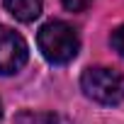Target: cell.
I'll use <instances>...</instances> for the list:
<instances>
[{"mask_svg": "<svg viewBox=\"0 0 124 124\" xmlns=\"http://www.w3.org/2000/svg\"><path fill=\"white\" fill-rule=\"evenodd\" d=\"M37 44H39V51L44 54V58L51 61V63H58V66L73 61L80 49L78 32L68 22H61V20L46 22L37 34Z\"/></svg>", "mask_w": 124, "mask_h": 124, "instance_id": "cell-1", "label": "cell"}, {"mask_svg": "<svg viewBox=\"0 0 124 124\" xmlns=\"http://www.w3.org/2000/svg\"><path fill=\"white\" fill-rule=\"evenodd\" d=\"M80 88L90 100L100 105H119L124 100V76L107 66L85 68L80 76Z\"/></svg>", "mask_w": 124, "mask_h": 124, "instance_id": "cell-2", "label": "cell"}, {"mask_svg": "<svg viewBox=\"0 0 124 124\" xmlns=\"http://www.w3.org/2000/svg\"><path fill=\"white\" fill-rule=\"evenodd\" d=\"M27 41L10 27L0 24V76H12L27 63Z\"/></svg>", "mask_w": 124, "mask_h": 124, "instance_id": "cell-3", "label": "cell"}, {"mask_svg": "<svg viewBox=\"0 0 124 124\" xmlns=\"http://www.w3.org/2000/svg\"><path fill=\"white\" fill-rule=\"evenodd\" d=\"M41 3L44 0H5L8 12L20 20V22H34L41 15Z\"/></svg>", "mask_w": 124, "mask_h": 124, "instance_id": "cell-4", "label": "cell"}, {"mask_svg": "<svg viewBox=\"0 0 124 124\" xmlns=\"http://www.w3.org/2000/svg\"><path fill=\"white\" fill-rule=\"evenodd\" d=\"M109 41H112V49H114L119 56H124V24L112 32V39H109Z\"/></svg>", "mask_w": 124, "mask_h": 124, "instance_id": "cell-5", "label": "cell"}, {"mask_svg": "<svg viewBox=\"0 0 124 124\" xmlns=\"http://www.w3.org/2000/svg\"><path fill=\"white\" fill-rule=\"evenodd\" d=\"M61 3H63V8L71 10V12H83V10L90 8L93 0H61Z\"/></svg>", "mask_w": 124, "mask_h": 124, "instance_id": "cell-6", "label": "cell"}, {"mask_svg": "<svg viewBox=\"0 0 124 124\" xmlns=\"http://www.w3.org/2000/svg\"><path fill=\"white\" fill-rule=\"evenodd\" d=\"M49 124H73V122H68V119H63V117H51Z\"/></svg>", "mask_w": 124, "mask_h": 124, "instance_id": "cell-7", "label": "cell"}, {"mask_svg": "<svg viewBox=\"0 0 124 124\" xmlns=\"http://www.w3.org/2000/svg\"><path fill=\"white\" fill-rule=\"evenodd\" d=\"M0 117H3V102H0Z\"/></svg>", "mask_w": 124, "mask_h": 124, "instance_id": "cell-8", "label": "cell"}]
</instances>
